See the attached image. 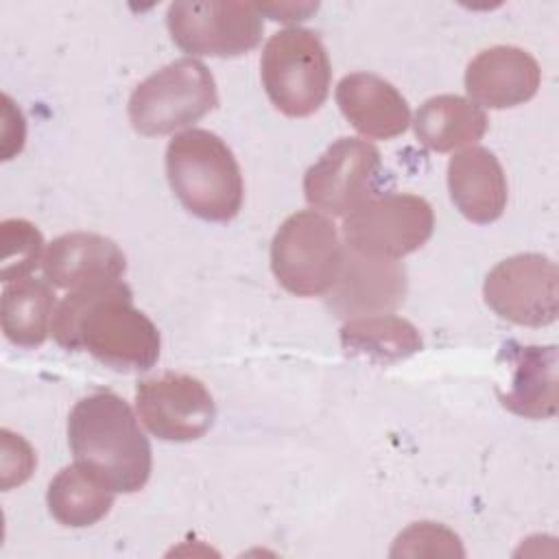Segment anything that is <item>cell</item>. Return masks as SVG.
Returning a JSON list of instances; mask_svg holds the SVG:
<instances>
[{
  "instance_id": "6da1fadb",
  "label": "cell",
  "mask_w": 559,
  "mask_h": 559,
  "mask_svg": "<svg viewBox=\"0 0 559 559\" xmlns=\"http://www.w3.org/2000/svg\"><path fill=\"white\" fill-rule=\"evenodd\" d=\"M50 332L63 349L90 352L116 371L151 369L162 347L157 325L133 306L122 280L70 290L55 308Z\"/></svg>"
},
{
  "instance_id": "7a4b0ae2",
  "label": "cell",
  "mask_w": 559,
  "mask_h": 559,
  "mask_svg": "<svg viewBox=\"0 0 559 559\" xmlns=\"http://www.w3.org/2000/svg\"><path fill=\"white\" fill-rule=\"evenodd\" d=\"M68 443L76 465L114 493H135L151 476V443L131 406L114 391H96L74 404Z\"/></svg>"
},
{
  "instance_id": "3957f363",
  "label": "cell",
  "mask_w": 559,
  "mask_h": 559,
  "mask_svg": "<svg viewBox=\"0 0 559 559\" xmlns=\"http://www.w3.org/2000/svg\"><path fill=\"white\" fill-rule=\"evenodd\" d=\"M166 177L181 205L212 223L242 207V175L231 148L207 129H186L166 146Z\"/></svg>"
},
{
  "instance_id": "277c9868",
  "label": "cell",
  "mask_w": 559,
  "mask_h": 559,
  "mask_svg": "<svg viewBox=\"0 0 559 559\" xmlns=\"http://www.w3.org/2000/svg\"><path fill=\"white\" fill-rule=\"evenodd\" d=\"M260 76L269 100L282 114L304 118L325 103L332 66L314 31L290 26L271 35L264 44Z\"/></svg>"
},
{
  "instance_id": "5b68a950",
  "label": "cell",
  "mask_w": 559,
  "mask_h": 559,
  "mask_svg": "<svg viewBox=\"0 0 559 559\" xmlns=\"http://www.w3.org/2000/svg\"><path fill=\"white\" fill-rule=\"evenodd\" d=\"M218 92L210 68L181 57L146 76L129 98V122L142 135H166L216 109Z\"/></svg>"
},
{
  "instance_id": "8992f818",
  "label": "cell",
  "mask_w": 559,
  "mask_h": 559,
  "mask_svg": "<svg viewBox=\"0 0 559 559\" xmlns=\"http://www.w3.org/2000/svg\"><path fill=\"white\" fill-rule=\"evenodd\" d=\"M343 255L334 223L314 210L290 214L271 242L273 275L297 297L325 295L341 273Z\"/></svg>"
},
{
  "instance_id": "52a82bcc",
  "label": "cell",
  "mask_w": 559,
  "mask_h": 559,
  "mask_svg": "<svg viewBox=\"0 0 559 559\" xmlns=\"http://www.w3.org/2000/svg\"><path fill=\"white\" fill-rule=\"evenodd\" d=\"M432 229L430 203L408 192L373 194L343 221L345 247L389 260L417 251L432 236Z\"/></svg>"
},
{
  "instance_id": "ba28073f",
  "label": "cell",
  "mask_w": 559,
  "mask_h": 559,
  "mask_svg": "<svg viewBox=\"0 0 559 559\" xmlns=\"http://www.w3.org/2000/svg\"><path fill=\"white\" fill-rule=\"evenodd\" d=\"M166 24L183 52L203 57L245 55L264 31L258 4L238 0H177L166 11Z\"/></svg>"
},
{
  "instance_id": "9c48e42d",
  "label": "cell",
  "mask_w": 559,
  "mask_h": 559,
  "mask_svg": "<svg viewBox=\"0 0 559 559\" xmlns=\"http://www.w3.org/2000/svg\"><path fill=\"white\" fill-rule=\"evenodd\" d=\"M487 306L515 325H550L559 314V271L542 253H518L498 262L485 277Z\"/></svg>"
},
{
  "instance_id": "30bf717a",
  "label": "cell",
  "mask_w": 559,
  "mask_h": 559,
  "mask_svg": "<svg viewBox=\"0 0 559 559\" xmlns=\"http://www.w3.org/2000/svg\"><path fill=\"white\" fill-rule=\"evenodd\" d=\"M380 151L358 138H341L306 170V201L332 216H347L376 194Z\"/></svg>"
},
{
  "instance_id": "8fae6325",
  "label": "cell",
  "mask_w": 559,
  "mask_h": 559,
  "mask_svg": "<svg viewBox=\"0 0 559 559\" xmlns=\"http://www.w3.org/2000/svg\"><path fill=\"white\" fill-rule=\"evenodd\" d=\"M135 406L142 424L162 441L201 439L216 419V406L205 384L175 371L140 380Z\"/></svg>"
},
{
  "instance_id": "7c38bea8",
  "label": "cell",
  "mask_w": 559,
  "mask_h": 559,
  "mask_svg": "<svg viewBox=\"0 0 559 559\" xmlns=\"http://www.w3.org/2000/svg\"><path fill=\"white\" fill-rule=\"evenodd\" d=\"M406 295V271L389 258L365 255L345 247L343 266L325 293L328 308L338 319L389 314Z\"/></svg>"
},
{
  "instance_id": "4fadbf2b",
  "label": "cell",
  "mask_w": 559,
  "mask_h": 559,
  "mask_svg": "<svg viewBox=\"0 0 559 559\" xmlns=\"http://www.w3.org/2000/svg\"><path fill=\"white\" fill-rule=\"evenodd\" d=\"M542 83L537 59L520 46L480 50L465 70V90L478 107L509 109L531 100Z\"/></svg>"
},
{
  "instance_id": "5bb4252c",
  "label": "cell",
  "mask_w": 559,
  "mask_h": 559,
  "mask_svg": "<svg viewBox=\"0 0 559 559\" xmlns=\"http://www.w3.org/2000/svg\"><path fill=\"white\" fill-rule=\"evenodd\" d=\"M41 264L46 280L63 290L118 282L127 271L122 249L111 238L94 231H70L55 238Z\"/></svg>"
},
{
  "instance_id": "9a60e30c",
  "label": "cell",
  "mask_w": 559,
  "mask_h": 559,
  "mask_svg": "<svg viewBox=\"0 0 559 559\" xmlns=\"http://www.w3.org/2000/svg\"><path fill=\"white\" fill-rule=\"evenodd\" d=\"M336 103L347 122L367 138H397L411 122L406 98L373 72L345 74L336 85Z\"/></svg>"
},
{
  "instance_id": "2e32d148",
  "label": "cell",
  "mask_w": 559,
  "mask_h": 559,
  "mask_svg": "<svg viewBox=\"0 0 559 559\" xmlns=\"http://www.w3.org/2000/svg\"><path fill=\"white\" fill-rule=\"evenodd\" d=\"M448 188L456 210L472 223H493L507 207L509 188L504 170L485 146H467L450 157Z\"/></svg>"
},
{
  "instance_id": "e0dca14e",
  "label": "cell",
  "mask_w": 559,
  "mask_h": 559,
  "mask_svg": "<svg viewBox=\"0 0 559 559\" xmlns=\"http://www.w3.org/2000/svg\"><path fill=\"white\" fill-rule=\"evenodd\" d=\"M513 380L500 402L507 411L526 419H548L557 413V347L509 343Z\"/></svg>"
},
{
  "instance_id": "ac0fdd59",
  "label": "cell",
  "mask_w": 559,
  "mask_h": 559,
  "mask_svg": "<svg viewBox=\"0 0 559 559\" xmlns=\"http://www.w3.org/2000/svg\"><path fill=\"white\" fill-rule=\"evenodd\" d=\"M489 120L483 107L459 94H439L424 100L413 122L417 140L437 153L478 142Z\"/></svg>"
},
{
  "instance_id": "d6986e66",
  "label": "cell",
  "mask_w": 559,
  "mask_h": 559,
  "mask_svg": "<svg viewBox=\"0 0 559 559\" xmlns=\"http://www.w3.org/2000/svg\"><path fill=\"white\" fill-rule=\"evenodd\" d=\"M55 290L48 280L22 277L2 290V332L20 347H39L52 328Z\"/></svg>"
},
{
  "instance_id": "ffe728a7",
  "label": "cell",
  "mask_w": 559,
  "mask_h": 559,
  "mask_svg": "<svg viewBox=\"0 0 559 559\" xmlns=\"http://www.w3.org/2000/svg\"><path fill=\"white\" fill-rule=\"evenodd\" d=\"M341 345L352 356L389 365L417 354L424 343L411 321L395 314H373L349 319L341 328Z\"/></svg>"
},
{
  "instance_id": "44dd1931",
  "label": "cell",
  "mask_w": 559,
  "mask_h": 559,
  "mask_svg": "<svg viewBox=\"0 0 559 559\" xmlns=\"http://www.w3.org/2000/svg\"><path fill=\"white\" fill-rule=\"evenodd\" d=\"M46 502L50 515L59 524L70 528H85L109 513L114 504V491H109L74 463L63 467L50 480Z\"/></svg>"
},
{
  "instance_id": "7402d4cb",
  "label": "cell",
  "mask_w": 559,
  "mask_h": 559,
  "mask_svg": "<svg viewBox=\"0 0 559 559\" xmlns=\"http://www.w3.org/2000/svg\"><path fill=\"white\" fill-rule=\"evenodd\" d=\"M0 245H2V282H15L28 277V273L44 262V236L41 231L24 218H4L0 223Z\"/></svg>"
},
{
  "instance_id": "603a6c76",
  "label": "cell",
  "mask_w": 559,
  "mask_h": 559,
  "mask_svg": "<svg viewBox=\"0 0 559 559\" xmlns=\"http://www.w3.org/2000/svg\"><path fill=\"white\" fill-rule=\"evenodd\" d=\"M260 13L273 15L271 20H282V22H293V20H306L310 11H317V4H258Z\"/></svg>"
}]
</instances>
